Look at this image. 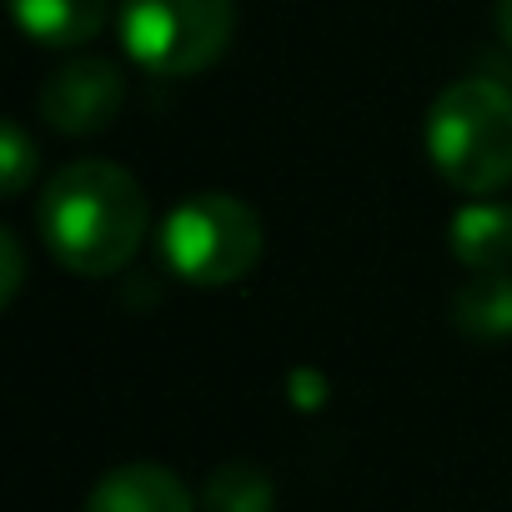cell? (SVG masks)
<instances>
[{"mask_svg": "<svg viewBox=\"0 0 512 512\" xmlns=\"http://www.w3.org/2000/svg\"><path fill=\"white\" fill-rule=\"evenodd\" d=\"M146 226V191L116 161H71L41 186L36 231L56 262L81 277L121 272L146 241Z\"/></svg>", "mask_w": 512, "mask_h": 512, "instance_id": "obj_1", "label": "cell"}, {"mask_svg": "<svg viewBox=\"0 0 512 512\" xmlns=\"http://www.w3.org/2000/svg\"><path fill=\"white\" fill-rule=\"evenodd\" d=\"M427 156L437 176L467 196L512 181V96L497 81H452L427 111Z\"/></svg>", "mask_w": 512, "mask_h": 512, "instance_id": "obj_2", "label": "cell"}, {"mask_svg": "<svg viewBox=\"0 0 512 512\" xmlns=\"http://www.w3.org/2000/svg\"><path fill=\"white\" fill-rule=\"evenodd\" d=\"M161 256L191 287H231L262 256V221L241 196L226 191L186 196L161 221Z\"/></svg>", "mask_w": 512, "mask_h": 512, "instance_id": "obj_3", "label": "cell"}, {"mask_svg": "<svg viewBox=\"0 0 512 512\" xmlns=\"http://www.w3.org/2000/svg\"><path fill=\"white\" fill-rule=\"evenodd\" d=\"M121 101H126V81L101 56H81V61L61 66L41 86V96H36L41 121L51 131H61V136H96V131H106L116 121Z\"/></svg>", "mask_w": 512, "mask_h": 512, "instance_id": "obj_5", "label": "cell"}, {"mask_svg": "<svg viewBox=\"0 0 512 512\" xmlns=\"http://www.w3.org/2000/svg\"><path fill=\"white\" fill-rule=\"evenodd\" d=\"M31 171H36V146L21 131V121H6L0 126V181H6V191L16 196V191H26Z\"/></svg>", "mask_w": 512, "mask_h": 512, "instance_id": "obj_11", "label": "cell"}, {"mask_svg": "<svg viewBox=\"0 0 512 512\" xmlns=\"http://www.w3.org/2000/svg\"><path fill=\"white\" fill-rule=\"evenodd\" d=\"M11 16L41 46H81L106 26V0H11Z\"/></svg>", "mask_w": 512, "mask_h": 512, "instance_id": "obj_8", "label": "cell"}, {"mask_svg": "<svg viewBox=\"0 0 512 512\" xmlns=\"http://www.w3.org/2000/svg\"><path fill=\"white\" fill-rule=\"evenodd\" d=\"M126 56L151 76H196L221 61L236 31L231 0H121Z\"/></svg>", "mask_w": 512, "mask_h": 512, "instance_id": "obj_4", "label": "cell"}, {"mask_svg": "<svg viewBox=\"0 0 512 512\" xmlns=\"http://www.w3.org/2000/svg\"><path fill=\"white\" fill-rule=\"evenodd\" d=\"M497 31H502V41L512 46V0H497Z\"/></svg>", "mask_w": 512, "mask_h": 512, "instance_id": "obj_13", "label": "cell"}, {"mask_svg": "<svg viewBox=\"0 0 512 512\" xmlns=\"http://www.w3.org/2000/svg\"><path fill=\"white\" fill-rule=\"evenodd\" d=\"M277 492L272 477L256 467V462H226L206 477L201 492V512H272Z\"/></svg>", "mask_w": 512, "mask_h": 512, "instance_id": "obj_10", "label": "cell"}, {"mask_svg": "<svg viewBox=\"0 0 512 512\" xmlns=\"http://www.w3.org/2000/svg\"><path fill=\"white\" fill-rule=\"evenodd\" d=\"M447 241L467 272H507L512 267V206L507 201H467L452 216Z\"/></svg>", "mask_w": 512, "mask_h": 512, "instance_id": "obj_7", "label": "cell"}, {"mask_svg": "<svg viewBox=\"0 0 512 512\" xmlns=\"http://www.w3.org/2000/svg\"><path fill=\"white\" fill-rule=\"evenodd\" d=\"M81 512H196V497L171 467L126 462L91 487Z\"/></svg>", "mask_w": 512, "mask_h": 512, "instance_id": "obj_6", "label": "cell"}, {"mask_svg": "<svg viewBox=\"0 0 512 512\" xmlns=\"http://www.w3.org/2000/svg\"><path fill=\"white\" fill-rule=\"evenodd\" d=\"M0 256H6V287H0V302H16V292H21V277H26V267H21V241L6 231L0 236Z\"/></svg>", "mask_w": 512, "mask_h": 512, "instance_id": "obj_12", "label": "cell"}, {"mask_svg": "<svg viewBox=\"0 0 512 512\" xmlns=\"http://www.w3.org/2000/svg\"><path fill=\"white\" fill-rule=\"evenodd\" d=\"M452 322L462 337H477V342L512 337V272H477L452 297Z\"/></svg>", "mask_w": 512, "mask_h": 512, "instance_id": "obj_9", "label": "cell"}]
</instances>
